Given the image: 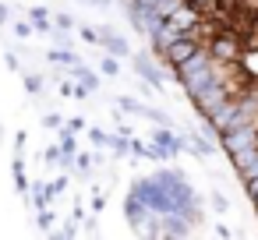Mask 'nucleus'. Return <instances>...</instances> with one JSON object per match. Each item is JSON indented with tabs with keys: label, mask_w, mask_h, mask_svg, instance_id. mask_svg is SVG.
I'll return each instance as SVG.
<instances>
[{
	"label": "nucleus",
	"mask_w": 258,
	"mask_h": 240,
	"mask_svg": "<svg viewBox=\"0 0 258 240\" xmlns=\"http://www.w3.org/2000/svg\"><path fill=\"white\" fill-rule=\"evenodd\" d=\"M205 50H209V57H212L216 64L233 67V64H237V57H240V50H244V36H237V32H230V29H223V32H216V36L205 43Z\"/></svg>",
	"instance_id": "1"
},
{
	"label": "nucleus",
	"mask_w": 258,
	"mask_h": 240,
	"mask_svg": "<svg viewBox=\"0 0 258 240\" xmlns=\"http://www.w3.org/2000/svg\"><path fill=\"white\" fill-rule=\"evenodd\" d=\"M202 11L198 8H191L187 4V0H184V4H177L173 11H166V25L177 32V36H198L202 39Z\"/></svg>",
	"instance_id": "2"
},
{
	"label": "nucleus",
	"mask_w": 258,
	"mask_h": 240,
	"mask_svg": "<svg viewBox=\"0 0 258 240\" xmlns=\"http://www.w3.org/2000/svg\"><path fill=\"white\" fill-rule=\"evenodd\" d=\"M233 92H237V85H233L226 74H223V78H216L212 85H205V89H202V92L191 99V103H195V113H198V117L212 113V110H216V106H219L226 96H233Z\"/></svg>",
	"instance_id": "3"
},
{
	"label": "nucleus",
	"mask_w": 258,
	"mask_h": 240,
	"mask_svg": "<svg viewBox=\"0 0 258 240\" xmlns=\"http://www.w3.org/2000/svg\"><path fill=\"white\" fill-rule=\"evenodd\" d=\"M216 141H219V148H223L226 155H233V152H244V148L258 145V120H251V124H240V127H230V131H223Z\"/></svg>",
	"instance_id": "4"
},
{
	"label": "nucleus",
	"mask_w": 258,
	"mask_h": 240,
	"mask_svg": "<svg viewBox=\"0 0 258 240\" xmlns=\"http://www.w3.org/2000/svg\"><path fill=\"white\" fill-rule=\"evenodd\" d=\"M198 46H202V39H198V36H173V43L166 46L163 60H166L170 67H177V64H180V60H187Z\"/></svg>",
	"instance_id": "5"
},
{
	"label": "nucleus",
	"mask_w": 258,
	"mask_h": 240,
	"mask_svg": "<svg viewBox=\"0 0 258 240\" xmlns=\"http://www.w3.org/2000/svg\"><path fill=\"white\" fill-rule=\"evenodd\" d=\"M99 46H103V53H110V57H131V43L124 39V36H117L110 25H103L99 29Z\"/></svg>",
	"instance_id": "6"
},
{
	"label": "nucleus",
	"mask_w": 258,
	"mask_h": 240,
	"mask_svg": "<svg viewBox=\"0 0 258 240\" xmlns=\"http://www.w3.org/2000/svg\"><path fill=\"white\" fill-rule=\"evenodd\" d=\"M209 64H212V57H209V50H205V43H202L187 60H180V64L173 67V78H177V82H184L187 74H195V71H202V67H209Z\"/></svg>",
	"instance_id": "7"
},
{
	"label": "nucleus",
	"mask_w": 258,
	"mask_h": 240,
	"mask_svg": "<svg viewBox=\"0 0 258 240\" xmlns=\"http://www.w3.org/2000/svg\"><path fill=\"white\" fill-rule=\"evenodd\" d=\"M131 64H135V71H138V78L145 82V85H152V89H163V74H159V67L145 57V53H135L131 57Z\"/></svg>",
	"instance_id": "8"
},
{
	"label": "nucleus",
	"mask_w": 258,
	"mask_h": 240,
	"mask_svg": "<svg viewBox=\"0 0 258 240\" xmlns=\"http://www.w3.org/2000/svg\"><path fill=\"white\" fill-rule=\"evenodd\" d=\"M149 215H156V212H149V208H145V201H142V198H135V194L127 191V198H124V219L131 222V229H138Z\"/></svg>",
	"instance_id": "9"
},
{
	"label": "nucleus",
	"mask_w": 258,
	"mask_h": 240,
	"mask_svg": "<svg viewBox=\"0 0 258 240\" xmlns=\"http://www.w3.org/2000/svg\"><path fill=\"white\" fill-rule=\"evenodd\" d=\"M152 141H156L159 148H166V152H170V159H177V155L184 152V138H180V134H173V127H159V131H152Z\"/></svg>",
	"instance_id": "10"
},
{
	"label": "nucleus",
	"mask_w": 258,
	"mask_h": 240,
	"mask_svg": "<svg viewBox=\"0 0 258 240\" xmlns=\"http://www.w3.org/2000/svg\"><path fill=\"white\" fill-rule=\"evenodd\" d=\"M71 78H78V89L85 92H99V74L85 64H71Z\"/></svg>",
	"instance_id": "11"
},
{
	"label": "nucleus",
	"mask_w": 258,
	"mask_h": 240,
	"mask_svg": "<svg viewBox=\"0 0 258 240\" xmlns=\"http://www.w3.org/2000/svg\"><path fill=\"white\" fill-rule=\"evenodd\" d=\"M29 25H32L36 32H43V36H50V32H53V25H50V8H43V4H36V8L29 11Z\"/></svg>",
	"instance_id": "12"
},
{
	"label": "nucleus",
	"mask_w": 258,
	"mask_h": 240,
	"mask_svg": "<svg viewBox=\"0 0 258 240\" xmlns=\"http://www.w3.org/2000/svg\"><path fill=\"white\" fill-rule=\"evenodd\" d=\"M138 117H145V120H152V124H159V127H173L170 113H163V110H156V106H142V103H138Z\"/></svg>",
	"instance_id": "13"
},
{
	"label": "nucleus",
	"mask_w": 258,
	"mask_h": 240,
	"mask_svg": "<svg viewBox=\"0 0 258 240\" xmlns=\"http://www.w3.org/2000/svg\"><path fill=\"white\" fill-rule=\"evenodd\" d=\"M96 163H99V155H96V152H75V163H71V166H75L82 177H89V170H92Z\"/></svg>",
	"instance_id": "14"
},
{
	"label": "nucleus",
	"mask_w": 258,
	"mask_h": 240,
	"mask_svg": "<svg viewBox=\"0 0 258 240\" xmlns=\"http://www.w3.org/2000/svg\"><path fill=\"white\" fill-rule=\"evenodd\" d=\"M57 148H60V155H75V152H78V141H75V131H68V127H60V141H57Z\"/></svg>",
	"instance_id": "15"
},
{
	"label": "nucleus",
	"mask_w": 258,
	"mask_h": 240,
	"mask_svg": "<svg viewBox=\"0 0 258 240\" xmlns=\"http://www.w3.org/2000/svg\"><path fill=\"white\" fill-rule=\"evenodd\" d=\"M50 25H53V32H71L75 29V18L68 11H57V15H50Z\"/></svg>",
	"instance_id": "16"
},
{
	"label": "nucleus",
	"mask_w": 258,
	"mask_h": 240,
	"mask_svg": "<svg viewBox=\"0 0 258 240\" xmlns=\"http://www.w3.org/2000/svg\"><path fill=\"white\" fill-rule=\"evenodd\" d=\"M46 57H50L53 64H60V67H71V64H78V57H75L71 50H64V46H57V50H50Z\"/></svg>",
	"instance_id": "17"
},
{
	"label": "nucleus",
	"mask_w": 258,
	"mask_h": 240,
	"mask_svg": "<svg viewBox=\"0 0 258 240\" xmlns=\"http://www.w3.org/2000/svg\"><path fill=\"white\" fill-rule=\"evenodd\" d=\"M15 187L25 194L29 191V177H25V159L22 155H15Z\"/></svg>",
	"instance_id": "18"
},
{
	"label": "nucleus",
	"mask_w": 258,
	"mask_h": 240,
	"mask_svg": "<svg viewBox=\"0 0 258 240\" xmlns=\"http://www.w3.org/2000/svg\"><path fill=\"white\" fill-rule=\"evenodd\" d=\"M22 78H25V89H29V92H32V96H39V92H43V85H46V82H43V74H39V71H25V74H22Z\"/></svg>",
	"instance_id": "19"
},
{
	"label": "nucleus",
	"mask_w": 258,
	"mask_h": 240,
	"mask_svg": "<svg viewBox=\"0 0 258 240\" xmlns=\"http://www.w3.org/2000/svg\"><path fill=\"white\" fill-rule=\"evenodd\" d=\"M99 71H103V74H106V78H117V74H120V60H117V57H110V53H106V57H103V60H99Z\"/></svg>",
	"instance_id": "20"
},
{
	"label": "nucleus",
	"mask_w": 258,
	"mask_h": 240,
	"mask_svg": "<svg viewBox=\"0 0 258 240\" xmlns=\"http://www.w3.org/2000/svg\"><path fill=\"white\" fill-rule=\"evenodd\" d=\"M36 212H39V215H36V226H39L43 233H50V229H53V219H57V215H53L50 208H36Z\"/></svg>",
	"instance_id": "21"
},
{
	"label": "nucleus",
	"mask_w": 258,
	"mask_h": 240,
	"mask_svg": "<svg viewBox=\"0 0 258 240\" xmlns=\"http://www.w3.org/2000/svg\"><path fill=\"white\" fill-rule=\"evenodd\" d=\"M237 177H240V180H254V177H258V155H254L251 163L237 166Z\"/></svg>",
	"instance_id": "22"
},
{
	"label": "nucleus",
	"mask_w": 258,
	"mask_h": 240,
	"mask_svg": "<svg viewBox=\"0 0 258 240\" xmlns=\"http://www.w3.org/2000/svg\"><path fill=\"white\" fill-rule=\"evenodd\" d=\"M64 191H68V177H60V180H53V184H46V194H50V201H53V198H60Z\"/></svg>",
	"instance_id": "23"
},
{
	"label": "nucleus",
	"mask_w": 258,
	"mask_h": 240,
	"mask_svg": "<svg viewBox=\"0 0 258 240\" xmlns=\"http://www.w3.org/2000/svg\"><path fill=\"white\" fill-rule=\"evenodd\" d=\"M117 106H120V113H138V99L135 96H120Z\"/></svg>",
	"instance_id": "24"
},
{
	"label": "nucleus",
	"mask_w": 258,
	"mask_h": 240,
	"mask_svg": "<svg viewBox=\"0 0 258 240\" xmlns=\"http://www.w3.org/2000/svg\"><path fill=\"white\" fill-rule=\"evenodd\" d=\"M85 134H89V141H92V145H99V148H103V145H106V138H110V134H106V131H99V127H85Z\"/></svg>",
	"instance_id": "25"
},
{
	"label": "nucleus",
	"mask_w": 258,
	"mask_h": 240,
	"mask_svg": "<svg viewBox=\"0 0 258 240\" xmlns=\"http://www.w3.org/2000/svg\"><path fill=\"white\" fill-rule=\"evenodd\" d=\"M78 32H82V39H85V43H92V46H99V29H92V25H82Z\"/></svg>",
	"instance_id": "26"
},
{
	"label": "nucleus",
	"mask_w": 258,
	"mask_h": 240,
	"mask_svg": "<svg viewBox=\"0 0 258 240\" xmlns=\"http://www.w3.org/2000/svg\"><path fill=\"white\" fill-rule=\"evenodd\" d=\"M50 233H53L57 240H64V236H78V226H75V222H64L60 229H50Z\"/></svg>",
	"instance_id": "27"
},
{
	"label": "nucleus",
	"mask_w": 258,
	"mask_h": 240,
	"mask_svg": "<svg viewBox=\"0 0 258 240\" xmlns=\"http://www.w3.org/2000/svg\"><path fill=\"white\" fill-rule=\"evenodd\" d=\"M191 8H198L202 15H209V11H216V0H187Z\"/></svg>",
	"instance_id": "28"
},
{
	"label": "nucleus",
	"mask_w": 258,
	"mask_h": 240,
	"mask_svg": "<svg viewBox=\"0 0 258 240\" xmlns=\"http://www.w3.org/2000/svg\"><path fill=\"white\" fill-rule=\"evenodd\" d=\"M244 187H247V198H251V205L258 201V177L254 180H244Z\"/></svg>",
	"instance_id": "29"
},
{
	"label": "nucleus",
	"mask_w": 258,
	"mask_h": 240,
	"mask_svg": "<svg viewBox=\"0 0 258 240\" xmlns=\"http://www.w3.org/2000/svg\"><path fill=\"white\" fill-rule=\"evenodd\" d=\"M29 32H32V25H29V22H15V36H18V39H25Z\"/></svg>",
	"instance_id": "30"
},
{
	"label": "nucleus",
	"mask_w": 258,
	"mask_h": 240,
	"mask_svg": "<svg viewBox=\"0 0 258 240\" xmlns=\"http://www.w3.org/2000/svg\"><path fill=\"white\" fill-rule=\"evenodd\" d=\"M60 124H64L60 113H46V117H43V127H60Z\"/></svg>",
	"instance_id": "31"
},
{
	"label": "nucleus",
	"mask_w": 258,
	"mask_h": 240,
	"mask_svg": "<svg viewBox=\"0 0 258 240\" xmlns=\"http://www.w3.org/2000/svg\"><path fill=\"white\" fill-rule=\"evenodd\" d=\"M43 155H46V163H50V166H57V159H60V148H57V145H50Z\"/></svg>",
	"instance_id": "32"
},
{
	"label": "nucleus",
	"mask_w": 258,
	"mask_h": 240,
	"mask_svg": "<svg viewBox=\"0 0 258 240\" xmlns=\"http://www.w3.org/2000/svg\"><path fill=\"white\" fill-rule=\"evenodd\" d=\"M212 208H216V212H226V208H230V201H226L223 194H212Z\"/></svg>",
	"instance_id": "33"
},
{
	"label": "nucleus",
	"mask_w": 258,
	"mask_h": 240,
	"mask_svg": "<svg viewBox=\"0 0 258 240\" xmlns=\"http://www.w3.org/2000/svg\"><path fill=\"white\" fill-rule=\"evenodd\" d=\"M64 127H68V131H85V120H82V117H71Z\"/></svg>",
	"instance_id": "34"
},
{
	"label": "nucleus",
	"mask_w": 258,
	"mask_h": 240,
	"mask_svg": "<svg viewBox=\"0 0 258 240\" xmlns=\"http://www.w3.org/2000/svg\"><path fill=\"white\" fill-rule=\"evenodd\" d=\"M78 4H85V8H110L113 0H78Z\"/></svg>",
	"instance_id": "35"
},
{
	"label": "nucleus",
	"mask_w": 258,
	"mask_h": 240,
	"mask_svg": "<svg viewBox=\"0 0 258 240\" xmlns=\"http://www.w3.org/2000/svg\"><path fill=\"white\" fill-rule=\"evenodd\" d=\"M25 145H29V138H25V131H18V138H15V152L22 155V148H25Z\"/></svg>",
	"instance_id": "36"
},
{
	"label": "nucleus",
	"mask_w": 258,
	"mask_h": 240,
	"mask_svg": "<svg viewBox=\"0 0 258 240\" xmlns=\"http://www.w3.org/2000/svg\"><path fill=\"white\" fill-rule=\"evenodd\" d=\"M4 64H8L11 71H18V53H4Z\"/></svg>",
	"instance_id": "37"
},
{
	"label": "nucleus",
	"mask_w": 258,
	"mask_h": 240,
	"mask_svg": "<svg viewBox=\"0 0 258 240\" xmlns=\"http://www.w3.org/2000/svg\"><path fill=\"white\" fill-rule=\"evenodd\" d=\"M11 18V11H8V4H0V29H4V22Z\"/></svg>",
	"instance_id": "38"
},
{
	"label": "nucleus",
	"mask_w": 258,
	"mask_h": 240,
	"mask_svg": "<svg viewBox=\"0 0 258 240\" xmlns=\"http://www.w3.org/2000/svg\"><path fill=\"white\" fill-rule=\"evenodd\" d=\"M149 4H163V0H149Z\"/></svg>",
	"instance_id": "39"
},
{
	"label": "nucleus",
	"mask_w": 258,
	"mask_h": 240,
	"mask_svg": "<svg viewBox=\"0 0 258 240\" xmlns=\"http://www.w3.org/2000/svg\"><path fill=\"white\" fill-rule=\"evenodd\" d=\"M254 215H258V201H254Z\"/></svg>",
	"instance_id": "40"
}]
</instances>
